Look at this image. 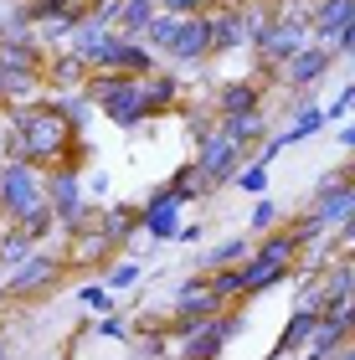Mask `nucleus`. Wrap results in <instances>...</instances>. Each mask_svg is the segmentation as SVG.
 I'll return each mask as SVG.
<instances>
[{
	"mask_svg": "<svg viewBox=\"0 0 355 360\" xmlns=\"http://www.w3.org/2000/svg\"><path fill=\"white\" fill-rule=\"evenodd\" d=\"M6 160H26L37 170L77 165V124L62 113L57 98L21 103L6 113Z\"/></svg>",
	"mask_w": 355,
	"mask_h": 360,
	"instance_id": "f257e3e1",
	"label": "nucleus"
},
{
	"mask_svg": "<svg viewBox=\"0 0 355 360\" xmlns=\"http://www.w3.org/2000/svg\"><path fill=\"white\" fill-rule=\"evenodd\" d=\"M88 98L98 103V113L119 129H139L150 124V103H144V83L139 77H119V72H93L88 77Z\"/></svg>",
	"mask_w": 355,
	"mask_h": 360,
	"instance_id": "f03ea898",
	"label": "nucleus"
},
{
	"mask_svg": "<svg viewBox=\"0 0 355 360\" xmlns=\"http://www.w3.org/2000/svg\"><path fill=\"white\" fill-rule=\"evenodd\" d=\"M309 6H283L278 15H273V26L263 31V41L252 46V57H257V68L263 72H278L288 57H299L304 46H309Z\"/></svg>",
	"mask_w": 355,
	"mask_h": 360,
	"instance_id": "7ed1b4c3",
	"label": "nucleus"
},
{
	"mask_svg": "<svg viewBox=\"0 0 355 360\" xmlns=\"http://www.w3.org/2000/svg\"><path fill=\"white\" fill-rule=\"evenodd\" d=\"M41 201H46V170L26 165V160H0V211H6V221H21Z\"/></svg>",
	"mask_w": 355,
	"mask_h": 360,
	"instance_id": "20e7f679",
	"label": "nucleus"
},
{
	"mask_svg": "<svg viewBox=\"0 0 355 360\" xmlns=\"http://www.w3.org/2000/svg\"><path fill=\"white\" fill-rule=\"evenodd\" d=\"M191 165L206 175V186H232V175L247 165V150H242L221 124H212L206 134H196V160H191Z\"/></svg>",
	"mask_w": 355,
	"mask_h": 360,
	"instance_id": "39448f33",
	"label": "nucleus"
},
{
	"mask_svg": "<svg viewBox=\"0 0 355 360\" xmlns=\"http://www.w3.org/2000/svg\"><path fill=\"white\" fill-rule=\"evenodd\" d=\"M46 206L57 211V226L62 232H83V226L93 221V206H88V191H83V175H77L72 165L62 170H46Z\"/></svg>",
	"mask_w": 355,
	"mask_h": 360,
	"instance_id": "423d86ee",
	"label": "nucleus"
},
{
	"mask_svg": "<svg viewBox=\"0 0 355 360\" xmlns=\"http://www.w3.org/2000/svg\"><path fill=\"white\" fill-rule=\"evenodd\" d=\"M62 263H67V257H57L52 248H41L26 257L21 268H11L6 273V299H26V293H41V288H52L57 278H62Z\"/></svg>",
	"mask_w": 355,
	"mask_h": 360,
	"instance_id": "0eeeda50",
	"label": "nucleus"
},
{
	"mask_svg": "<svg viewBox=\"0 0 355 360\" xmlns=\"http://www.w3.org/2000/svg\"><path fill=\"white\" fill-rule=\"evenodd\" d=\"M206 57H217V41H212V11H196L181 21V37L170 41L165 62L170 68H201Z\"/></svg>",
	"mask_w": 355,
	"mask_h": 360,
	"instance_id": "6e6552de",
	"label": "nucleus"
},
{
	"mask_svg": "<svg viewBox=\"0 0 355 360\" xmlns=\"http://www.w3.org/2000/svg\"><path fill=\"white\" fill-rule=\"evenodd\" d=\"M314 211L325 217L330 232H340L345 217L355 211V175H350V170H330V175H319V186H314Z\"/></svg>",
	"mask_w": 355,
	"mask_h": 360,
	"instance_id": "1a4fd4ad",
	"label": "nucleus"
},
{
	"mask_svg": "<svg viewBox=\"0 0 355 360\" xmlns=\"http://www.w3.org/2000/svg\"><path fill=\"white\" fill-rule=\"evenodd\" d=\"M335 62H340V52H330V46H319V41H309L299 57H288L283 68H278V83L283 88H294V93H309L319 77H325Z\"/></svg>",
	"mask_w": 355,
	"mask_h": 360,
	"instance_id": "9d476101",
	"label": "nucleus"
},
{
	"mask_svg": "<svg viewBox=\"0 0 355 360\" xmlns=\"http://www.w3.org/2000/svg\"><path fill=\"white\" fill-rule=\"evenodd\" d=\"M98 72H119V77H150V72H160V52H155L150 41L124 37V31H119L114 52H108V62H103Z\"/></svg>",
	"mask_w": 355,
	"mask_h": 360,
	"instance_id": "9b49d317",
	"label": "nucleus"
},
{
	"mask_svg": "<svg viewBox=\"0 0 355 360\" xmlns=\"http://www.w3.org/2000/svg\"><path fill=\"white\" fill-rule=\"evenodd\" d=\"M221 309H227V304L212 293V278H206V273L186 278V283L175 288V319H181V324H201V319L221 314Z\"/></svg>",
	"mask_w": 355,
	"mask_h": 360,
	"instance_id": "f8f14e48",
	"label": "nucleus"
},
{
	"mask_svg": "<svg viewBox=\"0 0 355 360\" xmlns=\"http://www.w3.org/2000/svg\"><path fill=\"white\" fill-rule=\"evenodd\" d=\"M181 195H175L170 186H155L150 191V201H144V232H150L155 242H170V237H181Z\"/></svg>",
	"mask_w": 355,
	"mask_h": 360,
	"instance_id": "ddd939ff",
	"label": "nucleus"
},
{
	"mask_svg": "<svg viewBox=\"0 0 355 360\" xmlns=\"http://www.w3.org/2000/svg\"><path fill=\"white\" fill-rule=\"evenodd\" d=\"M355 21V0H309V37L319 46H330L345 37V26Z\"/></svg>",
	"mask_w": 355,
	"mask_h": 360,
	"instance_id": "4468645a",
	"label": "nucleus"
},
{
	"mask_svg": "<svg viewBox=\"0 0 355 360\" xmlns=\"http://www.w3.org/2000/svg\"><path fill=\"white\" fill-rule=\"evenodd\" d=\"M217 119H227V113H252L263 108V68H257L252 77H237V83H221L217 98H212Z\"/></svg>",
	"mask_w": 355,
	"mask_h": 360,
	"instance_id": "2eb2a0df",
	"label": "nucleus"
},
{
	"mask_svg": "<svg viewBox=\"0 0 355 360\" xmlns=\"http://www.w3.org/2000/svg\"><path fill=\"white\" fill-rule=\"evenodd\" d=\"M314 324H319V314H314V309H294V314H288V324H283V335H278V345L268 350V360H288V355L309 350Z\"/></svg>",
	"mask_w": 355,
	"mask_h": 360,
	"instance_id": "dca6fc26",
	"label": "nucleus"
},
{
	"mask_svg": "<svg viewBox=\"0 0 355 360\" xmlns=\"http://www.w3.org/2000/svg\"><path fill=\"white\" fill-rule=\"evenodd\" d=\"M257 263H273V268H294L304 248H299V237L288 232V226H278V232H268V237H257V248H252Z\"/></svg>",
	"mask_w": 355,
	"mask_h": 360,
	"instance_id": "f3484780",
	"label": "nucleus"
},
{
	"mask_svg": "<svg viewBox=\"0 0 355 360\" xmlns=\"http://www.w3.org/2000/svg\"><path fill=\"white\" fill-rule=\"evenodd\" d=\"M227 134L242 144V150H252L257 155V144L268 139V108H252V113H227V119H217Z\"/></svg>",
	"mask_w": 355,
	"mask_h": 360,
	"instance_id": "a211bd4d",
	"label": "nucleus"
},
{
	"mask_svg": "<svg viewBox=\"0 0 355 360\" xmlns=\"http://www.w3.org/2000/svg\"><path fill=\"white\" fill-rule=\"evenodd\" d=\"M350 340H355V335H350L345 314H319L314 335H309V350H314V355H330V360H335V355H340V350L350 345Z\"/></svg>",
	"mask_w": 355,
	"mask_h": 360,
	"instance_id": "6ab92c4d",
	"label": "nucleus"
},
{
	"mask_svg": "<svg viewBox=\"0 0 355 360\" xmlns=\"http://www.w3.org/2000/svg\"><path fill=\"white\" fill-rule=\"evenodd\" d=\"M294 268H273V263H257V257H247L242 263V283H247V299H263L268 288H278V283H294Z\"/></svg>",
	"mask_w": 355,
	"mask_h": 360,
	"instance_id": "aec40b11",
	"label": "nucleus"
},
{
	"mask_svg": "<svg viewBox=\"0 0 355 360\" xmlns=\"http://www.w3.org/2000/svg\"><path fill=\"white\" fill-rule=\"evenodd\" d=\"M139 83H144L150 119H155V113H170L175 103H181V77H175V72H150V77H139Z\"/></svg>",
	"mask_w": 355,
	"mask_h": 360,
	"instance_id": "412c9836",
	"label": "nucleus"
},
{
	"mask_svg": "<svg viewBox=\"0 0 355 360\" xmlns=\"http://www.w3.org/2000/svg\"><path fill=\"white\" fill-rule=\"evenodd\" d=\"M247 257H252V242H247V232H237V237H221L217 248H206V257H201V273L237 268V263H247Z\"/></svg>",
	"mask_w": 355,
	"mask_h": 360,
	"instance_id": "4be33fe9",
	"label": "nucleus"
},
{
	"mask_svg": "<svg viewBox=\"0 0 355 360\" xmlns=\"http://www.w3.org/2000/svg\"><path fill=\"white\" fill-rule=\"evenodd\" d=\"M98 226H103L108 237H114V248H119V242H129L134 232H144V211H139V206H114Z\"/></svg>",
	"mask_w": 355,
	"mask_h": 360,
	"instance_id": "5701e85b",
	"label": "nucleus"
},
{
	"mask_svg": "<svg viewBox=\"0 0 355 360\" xmlns=\"http://www.w3.org/2000/svg\"><path fill=\"white\" fill-rule=\"evenodd\" d=\"M31 252H37V242H31V237L21 232V226L11 221L6 232H0V268H6V273H11V268H21Z\"/></svg>",
	"mask_w": 355,
	"mask_h": 360,
	"instance_id": "b1692460",
	"label": "nucleus"
},
{
	"mask_svg": "<svg viewBox=\"0 0 355 360\" xmlns=\"http://www.w3.org/2000/svg\"><path fill=\"white\" fill-rule=\"evenodd\" d=\"M155 15H160L155 0H124V11H119V31H124V37H139V41H144V31H150Z\"/></svg>",
	"mask_w": 355,
	"mask_h": 360,
	"instance_id": "393cba45",
	"label": "nucleus"
},
{
	"mask_svg": "<svg viewBox=\"0 0 355 360\" xmlns=\"http://www.w3.org/2000/svg\"><path fill=\"white\" fill-rule=\"evenodd\" d=\"M206 278H212V293H217V299L227 304V309L247 299V283H242V263H237V268H217V273H206Z\"/></svg>",
	"mask_w": 355,
	"mask_h": 360,
	"instance_id": "a878e982",
	"label": "nucleus"
},
{
	"mask_svg": "<svg viewBox=\"0 0 355 360\" xmlns=\"http://www.w3.org/2000/svg\"><path fill=\"white\" fill-rule=\"evenodd\" d=\"M15 226H21V232H26L31 242H37V248H41V242H46V237H52V232H62V226H57V211H52V206H46V201H41L37 211H26V217H21V221H15Z\"/></svg>",
	"mask_w": 355,
	"mask_h": 360,
	"instance_id": "bb28decb",
	"label": "nucleus"
},
{
	"mask_svg": "<svg viewBox=\"0 0 355 360\" xmlns=\"http://www.w3.org/2000/svg\"><path fill=\"white\" fill-rule=\"evenodd\" d=\"M181 21H186V15H170V11H160L155 21H150V31H144V41H150L160 57H165V52H170V41L181 37Z\"/></svg>",
	"mask_w": 355,
	"mask_h": 360,
	"instance_id": "cd10ccee",
	"label": "nucleus"
},
{
	"mask_svg": "<svg viewBox=\"0 0 355 360\" xmlns=\"http://www.w3.org/2000/svg\"><path fill=\"white\" fill-rule=\"evenodd\" d=\"M139 278H144V268L134 263V257H119V263H108V273H103V288L124 293V288H134Z\"/></svg>",
	"mask_w": 355,
	"mask_h": 360,
	"instance_id": "c85d7f7f",
	"label": "nucleus"
},
{
	"mask_svg": "<svg viewBox=\"0 0 355 360\" xmlns=\"http://www.w3.org/2000/svg\"><path fill=\"white\" fill-rule=\"evenodd\" d=\"M232 186L242 195H268V165H257V160H247L237 175H232Z\"/></svg>",
	"mask_w": 355,
	"mask_h": 360,
	"instance_id": "c756f323",
	"label": "nucleus"
},
{
	"mask_svg": "<svg viewBox=\"0 0 355 360\" xmlns=\"http://www.w3.org/2000/svg\"><path fill=\"white\" fill-rule=\"evenodd\" d=\"M247 226H252V237H268V232H278V201H268V195H257V206H252Z\"/></svg>",
	"mask_w": 355,
	"mask_h": 360,
	"instance_id": "7c9ffc66",
	"label": "nucleus"
},
{
	"mask_svg": "<svg viewBox=\"0 0 355 360\" xmlns=\"http://www.w3.org/2000/svg\"><path fill=\"white\" fill-rule=\"evenodd\" d=\"M77 304H83L88 314H114V288H103V283H83V288H77Z\"/></svg>",
	"mask_w": 355,
	"mask_h": 360,
	"instance_id": "2f4dec72",
	"label": "nucleus"
},
{
	"mask_svg": "<svg viewBox=\"0 0 355 360\" xmlns=\"http://www.w3.org/2000/svg\"><path fill=\"white\" fill-rule=\"evenodd\" d=\"M325 119H330V124H345V119H355V83H350V88H345V93H340V98H335V103L325 108Z\"/></svg>",
	"mask_w": 355,
	"mask_h": 360,
	"instance_id": "473e14b6",
	"label": "nucleus"
},
{
	"mask_svg": "<svg viewBox=\"0 0 355 360\" xmlns=\"http://www.w3.org/2000/svg\"><path fill=\"white\" fill-rule=\"evenodd\" d=\"M98 335H103V340H129V335H134V324H129L124 314H103V319H98Z\"/></svg>",
	"mask_w": 355,
	"mask_h": 360,
	"instance_id": "72a5a7b5",
	"label": "nucleus"
},
{
	"mask_svg": "<svg viewBox=\"0 0 355 360\" xmlns=\"http://www.w3.org/2000/svg\"><path fill=\"white\" fill-rule=\"evenodd\" d=\"M155 6L170 15H196V11H206V0H155Z\"/></svg>",
	"mask_w": 355,
	"mask_h": 360,
	"instance_id": "f704fd0d",
	"label": "nucleus"
},
{
	"mask_svg": "<svg viewBox=\"0 0 355 360\" xmlns=\"http://www.w3.org/2000/svg\"><path fill=\"white\" fill-rule=\"evenodd\" d=\"M335 242H340V252H355V211L345 217V226L335 232Z\"/></svg>",
	"mask_w": 355,
	"mask_h": 360,
	"instance_id": "c9c22d12",
	"label": "nucleus"
},
{
	"mask_svg": "<svg viewBox=\"0 0 355 360\" xmlns=\"http://www.w3.org/2000/svg\"><path fill=\"white\" fill-rule=\"evenodd\" d=\"M335 52H340V57H355V21L345 26V37H340V41H335Z\"/></svg>",
	"mask_w": 355,
	"mask_h": 360,
	"instance_id": "e433bc0d",
	"label": "nucleus"
},
{
	"mask_svg": "<svg viewBox=\"0 0 355 360\" xmlns=\"http://www.w3.org/2000/svg\"><path fill=\"white\" fill-rule=\"evenodd\" d=\"M340 150H350V155H355V119H345V124H340Z\"/></svg>",
	"mask_w": 355,
	"mask_h": 360,
	"instance_id": "4c0bfd02",
	"label": "nucleus"
},
{
	"mask_svg": "<svg viewBox=\"0 0 355 360\" xmlns=\"http://www.w3.org/2000/svg\"><path fill=\"white\" fill-rule=\"evenodd\" d=\"M340 314H345V324H350V335H355V293H350V304L340 309Z\"/></svg>",
	"mask_w": 355,
	"mask_h": 360,
	"instance_id": "58836bf2",
	"label": "nucleus"
},
{
	"mask_svg": "<svg viewBox=\"0 0 355 360\" xmlns=\"http://www.w3.org/2000/svg\"><path fill=\"white\" fill-rule=\"evenodd\" d=\"M288 360H330V355H314V350H299V355H288Z\"/></svg>",
	"mask_w": 355,
	"mask_h": 360,
	"instance_id": "ea45409f",
	"label": "nucleus"
},
{
	"mask_svg": "<svg viewBox=\"0 0 355 360\" xmlns=\"http://www.w3.org/2000/svg\"><path fill=\"white\" fill-rule=\"evenodd\" d=\"M335 360H355V340H350V345H345L340 355H335Z\"/></svg>",
	"mask_w": 355,
	"mask_h": 360,
	"instance_id": "a19ab883",
	"label": "nucleus"
},
{
	"mask_svg": "<svg viewBox=\"0 0 355 360\" xmlns=\"http://www.w3.org/2000/svg\"><path fill=\"white\" fill-rule=\"evenodd\" d=\"M6 226H11V221H6V211H0V232H6Z\"/></svg>",
	"mask_w": 355,
	"mask_h": 360,
	"instance_id": "79ce46f5",
	"label": "nucleus"
},
{
	"mask_svg": "<svg viewBox=\"0 0 355 360\" xmlns=\"http://www.w3.org/2000/svg\"><path fill=\"white\" fill-rule=\"evenodd\" d=\"M0 93H6V72H0Z\"/></svg>",
	"mask_w": 355,
	"mask_h": 360,
	"instance_id": "37998d69",
	"label": "nucleus"
},
{
	"mask_svg": "<svg viewBox=\"0 0 355 360\" xmlns=\"http://www.w3.org/2000/svg\"><path fill=\"white\" fill-rule=\"evenodd\" d=\"M283 6H288V0H283ZM294 6H309V0H294Z\"/></svg>",
	"mask_w": 355,
	"mask_h": 360,
	"instance_id": "c03bdc74",
	"label": "nucleus"
},
{
	"mask_svg": "<svg viewBox=\"0 0 355 360\" xmlns=\"http://www.w3.org/2000/svg\"><path fill=\"white\" fill-rule=\"evenodd\" d=\"M52 360H67V355H52Z\"/></svg>",
	"mask_w": 355,
	"mask_h": 360,
	"instance_id": "a18cd8bd",
	"label": "nucleus"
},
{
	"mask_svg": "<svg viewBox=\"0 0 355 360\" xmlns=\"http://www.w3.org/2000/svg\"><path fill=\"white\" fill-rule=\"evenodd\" d=\"M350 175H355V165H350Z\"/></svg>",
	"mask_w": 355,
	"mask_h": 360,
	"instance_id": "49530a36",
	"label": "nucleus"
}]
</instances>
